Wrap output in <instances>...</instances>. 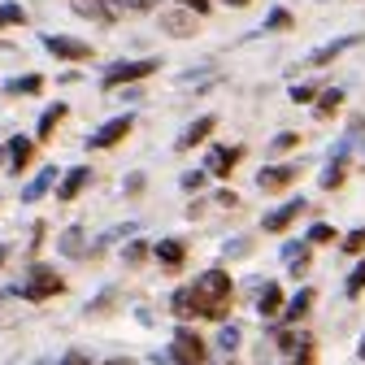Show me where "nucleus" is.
I'll list each match as a JSON object with an SVG mask.
<instances>
[{
	"instance_id": "obj_1",
	"label": "nucleus",
	"mask_w": 365,
	"mask_h": 365,
	"mask_svg": "<svg viewBox=\"0 0 365 365\" xmlns=\"http://www.w3.org/2000/svg\"><path fill=\"white\" fill-rule=\"evenodd\" d=\"M231 274H226V269H205L200 274V279L192 283V300H196V313L200 317H213V322H217V317L226 313V304H231Z\"/></svg>"
},
{
	"instance_id": "obj_2",
	"label": "nucleus",
	"mask_w": 365,
	"mask_h": 365,
	"mask_svg": "<svg viewBox=\"0 0 365 365\" xmlns=\"http://www.w3.org/2000/svg\"><path fill=\"white\" fill-rule=\"evenodd\" d=\"M66 283H61V274L53 269V265H31V274H26V283H22V296L26 300H48V296H57Z\"/></svg>"
},
{
	"instance_id": "obj_3",
	"label": "nucleus",
	"mask_w": 365,
	"mask_h": 365,
	"mask_svg": "<svg viewBox=\"0 0 365 365\" xmlns=\"http://www.w3.org/2000/svg\"><path fill=\"white\" fill-rule=\"evenodd\" d=\"M157 66H161V61H153V57H144V61H118V66L105 70V91H113V87H122V83H140V78L157 74Z\"/></svg>"
},
{
	"instance_id": "obj_4",
	"label": "nucleus",
	"mask_w": 365,
	"mask_h": 365,
	"mask_svg": "<svg viewBox=\"0 0 365 365\" xmlns=\"http://www.w3.org/2000/svg\"><path fill=\"white\" fill-rule=\"evenodd\" d=\"M170 361H174V365H205V344H200V335L187 331V327H178V331H174V344H170Z\"/></svg>"
},
{
	"instance_id": "obj_5",
	"label": "nucleus",
	"mask_w": 365,
	"mask_h": 365,
	"mask_svg": "<svg viewBox=\"0 0 365 365\" xmlns=\"http://www.w3.org/2000/svg\"><path fill=\"white\" fill-rule=\"evenodd\" d=\"M43 48L61 61H91V43L83 39H70V35H43Z\"/></svg>"
},
{
	"instance_id": "obj_6",
	"label": "nucleus",
	"mask_w": 365,
	"mask_h": 365,
	"mask_svg": "<svg viewBox=\"0 0 365 365\" xmlns=\"http://www.w3.org/2000/svg\"><path fill=\"white\" fill-rule=\"evenodd\" d=\"M130 126H135V118L130 113H122V118H109L96 135H87V148H113L122 135H130Z\"/></svg>"
},
{
	"instance_id": "obj_7",
	"label": "nucleus",
	"mask_w": 365,
	"mask_h": 365,
	"mask_svg": "<svg viewBox=\"0 0 365 365\" xmlns=\"http://www.w3.org/2000/svg\"><path fill=\"white\" fill-rule=\"evenodd\" d=\"M296 174H300L296 161H287V165H261V170H257V187H261V192H283Z\"/></svg>"
},
{
	"instance_id": "obj_8",
	"label": "nucleus",
	"mask_w": 365,
	"mask_h": 365,
	"mask_svg": "<svg viewBox=\"0 0 365 365\" xmlns=\"http://www.w3.org/2000/svg\"><path fill=\"white\" fill-rule=\"evenodd\" d=\"M304 213V196H292L287 205H279V209H269L265 217H261V231H287V226L296 222Z\"/></svg>"
},
{
	"instance_id": "obj_9",
	"label": "nucleus",
	"mask_w": 365,
	"mask_h": 365,
	"mask_svg": "<svg viewBox=\"0 0 365 365\" xmlns=\"http://www.w3.org/2000/svg\"><path fill=\"white\" fill-rule=\"evenodd\" d=\"M240 157H244V148H240V144H235V148L213 144V148H209V157H205V174H231V170L240 165Z\"/></svg>"
},
{
	"instance_id": "obj_10",
	"label": "nucleus",
	"mask_w": 365,
	"mask_h": 365,
	"mask_svg": "<svg viewBox=\"0 0 365 365\" xmlns=\"http://www.w3.org/2000/svg\"><path fill=\"white\" fill-rule=\"evenodd\" d=\"M196 14L192 9H174V14H161V31L165 35H174V39H187V35H196Z\"/></svg>"
},
{
	"instance_id": "obj_11",
	"label": "nucleus",
	"mask_w": 365,
	"mask_h": 365,
	"mask_svg": "<svg viewBox=\"0 0 365 365\" xmlns=\"http://www.w3.org/2000/svg\"><path fill=\"white\" fill-rule=\"evenodd\" d=\"M356 43H361V35H344V39H335V43H322V48H313L304 61H309V66H327V61H335L339 53L356 48Z\"/></svg>"
},
{
	"instance_id": "obj_12",
	"label": "nucleus",
	"mask_w": 365,
	"mask_h": 365,
	"mask_svg": "<svg viewBox=\"0 0 365 365\" xmlns=\"http://www.w3.org/2000/svg\"><path fill=\"white\" fill-rule=\"evenodd\" d=\"M91 182V165H74L66 178H61V187H57V200H74L83 187Z\"/></svg>"
},
{
	"instance_id": "obj_13",
	"label": "nucleus",
	"mask_w": 365,
	"mask_h": 365,
	"mask_svg": "<svg viewBox=\"0 0 365 365\" xmlns=\"http://www.w3.org/2000/svg\"><path fill=\"white\" fill-rule=\"evenodd\" d=\"M213 126H217V118H209V113H205V118H196L187 130L178 135V148H196V144H205L209 135H213Z\"/></svg>"
},
{
	"instance_id": "obj_14",
	"label": "nucleus",
	"mask_w": 365,
	"mask_h": 365,
	"mask_svg": "<svg viewBox=\"0 0 365 365\" xmlns=\"http://www.w3.org/2000/svg\"><path fill=\"white\" fill-rule=\"evenodd\" d=\"M74 14H78V18H96V22H105V26L118 22V9L105 5V0H74Z\"/></svg>"
},
{
	"instance_id": "obj_15",
	"label": "nucleus",
	"mask_w": 365,
	"mask_h": 365,
	"mask_svg": "<svg viewBox=\"0 0 365 365\" xmlns=\"http://www.w3.org/2000/svg\"><path fill=\"white\" fill-rule=\"evenodd\" d=\"M31 153H35V144L26 140V135H18V140H9V174H22L26 165H31Z\"/></svg>"
},
{
	"instance_id": "obj_16",
	"label": "nucleus",
	"mask_w": 365,
	"mask_h": 365,
	"mask_svg": "<svg viewBox=\"0 0 365 365\" xmlns=\"http://www.w3.org/2000/svg\"><path fill=\"white\" fill-rule=\"evenodd\" d=\"M153 252H157V261H161L165 269H178V265H182V257H187V248H182V240H161V244H157Z\"/></svg>"
},
{
	"instance_id": "obj_17",
	"label": "nucleus",
	"mask_w": 365,
	"mask_h": 365,
	"mask_svg": "<svg viewBox=\"0 0 365 365\" xmlns=\"http://www.w3.org/2000/svg\"><path fill=\"white\" fill-rule=\"evenodd\" d=\"M66 113H70V109H66V101H57V105H48V109H43V113H39V126H35V135H39V140H48V135L57 130V122H61Z\"/></svg>"
},
{
	"instance_id": "obj_18",
	"label": "nucleus",
	"mask_w": 365,
	"mask_h": 365,
	"mask_svg": "<svg viewBox=\"0 0 365 365\" xmlns=\"http://www.w3.org/2000/svg\"><path fill=\"white\" fill-rule=\"evenodd\" d=\"M39 87H43V74H18L5 83V96H35Z\"/></svg>"
},
{
	"instance_id": "obj_19",
	"label": "nucleus",
	"mask_w": 365,
	"mask_h": 365,
	"mask_svg": "<svg viewBox=\"0 0 365 365\" xmlns=\"http://www.w3.org/2000/svg\"><path fill=\"white\" fill-rule=\"evenodd\" d=\"M53 182H57V170L48 165V170H43V174H35V178H31V187L22 192V200H26V205H35V200H39L43 192H48V187H53Z\"/></svg>"
},
{
	"instance_id": "obj_20",
	"label": "nucleus",
	"mask_w": 365,
	"mask_h": 365,
	"mask_svg": "<svg viewBox=\"0 0 365 365\" xmlns=\"http://www.w3.org/2000/svg\"><path fill=\"white\" fill-rule=\"evenodd\" d=\"M339 105H344V91H339V87H322V96L313 101V113H317V118H331Z\"/></svg>"
},
{
	"instance_id": "obj_21",
	"label": "nucleus",
	"mask_w": 365,
	"mask_h": 365,
	"mask_svg": "<svg viewBox=\"0 0 365 365\" xmlns=\"http://www.w3.org/2000/svg\"><path fill=\"white\" fill-rule=\"evenodd\" d=\"M257 309H261V317H274V313L283 309V292H279V283H265V292H261Z\"/></svg>"
},
{
	"instance_id": "obj_22",
	"label": "nucleus",
	"mask_w": 365,
	"mask_h": 365,
	"mask_svg": "<svg viewBox=\"0 0 365 365\" xmlns=\"http://www.w3.org/2000/svg\"><path fill=\"white\" fill-rule=\"evenodd\" d=\"M309 304H313V292L304 287V292H300V296H296V300H292V304L283 309V317H287V322H300V317L309 313Z\"/></svg>"
},
{
	"instance_id": "obj_23",
	"label": "nucleus",
	"mask_w": 365,
	"mask_h": 365,
	"mask_svg": "<svg viewBox=\"0 0 365 365\" xmlns=\"http://www.w3.org/2000/svg\"><path fill=\"white\" fill-rule=\"evenodd\" d=\"M18 22H26V9L18 0H5V5H0V26H18Z\"/></svg>"
},
{
	"instance_id": "obj_24",
	"label": "nucleus",
	"mask_w": 365,
	"mask_h": 365,
	"mask_svg": "<svg viewBox=\"0 0 365 365\" xmlns=\"http://www.w3.org/2000/svg\"><path fill=\"white\" fill-rule=\"evenodd\" d=\"M287 96H292L296 105H313V101H317V87H309V83H292V87H287Z\"/></svg>"
},
{
	"instance_id": "obj_25",
	"label": "nucleus",
	"mask_w": 365,
	"mask_h": 365,
	"mask_svg": "<svg viewBox=\"0 0 365 365\" xmlns=\"http://www.w3.org/2000/svg\"><path fill=\"white\" fill-rule=\"evenodd\" d=\"M174 313H178V317H192V313H196V300H192V287H182V292L174 296Z\"/></svg>"
},
{
	"instance_id": "obj_26",
	"label": "nucleus",
	"mask_w": 365,
	"mask_h": 365,
	"mask_svg": "<svg viewBox=\"0 0 365 365\" xmlns=\"http://www.w3.org/2000/svg\"><path fill=\"white\" fill-rule=\"evenodd\" d=\"M292 26V14L287 9H269L265 14V31H287Z\"/></svg>"
},
{
	"instance_id": "obj_27",
	"label": "nucleus",
	"mask_w": 365,
	"mask_h": 365,
	"mask_svg": "<svg viewBox=\"0 0 365 365\" xmlns=\"http://www.w3.org/2000/svg\"><path fill=\"white\" fill-rule=\"evenodd\" d=\"M339 182H344V161L331 157V165L322 170V187H339Z\"/></svg>"
},
{
	"instance_id": "obj_28",
	"label": "nucleus",
	"mask_w": 365,
	"mask_h": 365,
	"mask_svg": "<svg viewBox=\"0 0 365 365\" xmlns=\"http://www.w3.org/2000/svg\"><path fill=\"white\" fill-rule=\"evenodd\" d=\"M348 296H361L365 292V261H356V269L348 274V287H344Z\"/></svg>"
},
{
	"instance_id": "obj_29",
	"label": "nucleus",
	"mask_w": 365,
	"mask_h": 365,
	"mask_svg": "<svg viewBox=\"0 0 365 365\" xmlns=\"http://www.w3.org/2000/svg\"><path fill=\"white\" fill-rule=\"evenodd\" d=\"M331 240H335V226H327V222H317L309 231V244H331Z\"/></svg>"
},
{
	"instance_id": "obj_30",
	"label": "nucleus",
	"mask_w": 365,
	"mask_h": 365,
	"mask_svg": "<svg viewBox=\"0 0 365 365\" xmlns=\"http://www.w3.org/2000/svg\"><path fill=\"white\" fill-rule=\"evenodd\" d=\"M178 182H182V192H196L200 182H205V170H187V174L178 178Z\"/></svg>"
},
{
	"instance_id": "obj_31",
	"label": "nucleus",
	"mask_w": 365,
	"mask_h": 365,
	"mask_svg": "<svg viewBox=\"0 0 365 365\" xmlns=\"http://www.w3.org/2000/svg\"><path fill=\"white\" fill-rule=\"evenodd\" d=\"M361 248H365V226H356V231L344 240V252H361Z\"/></svg>"
},
{
	"instance_id": "obj_32",
	"label": "nucleus",
	"mask_w": 365,
	"mask_h": 365,
	"mask_svg": "<svg viewBox=\"0 0 365 365\" xmlns=\"http://www.w3.org/2000/svg\"><path fill=\"white\" fill-rule=\"evenodd\" d=\"M113 9H157V0H113Z\"/></svg>"
},
{
	"instance_id": "obj_33",
	"label": "nucleus",
	"mask_w": 365,
	"mask_h": 365,
	"mask_svg": "<svg viewBox=\"0 0 365 365\" xmlns=\"http://www.w3.org/2000/svg\"><path fill=\"white\" fill-rule=\"evenodd\" d=\"M61 248H66V252H78V248H83V235H78V226H74V231L61 240Z\"/></svg>"
},
{
	"instance_id": "obj_34",
	"label": "nucleus",
	"mask_w": 365,
	"mask_h": 365,
	"mask_svg": "<svg viewBox=\"0 0 365 365\" xmlns=\"http://www.w3.org/2000/svg\"><path fill=\"white\" fill-rule=\"evenodd\" d=\"M144 257H148V248H144V244H130V248H126V261H130V265H140Z\"/></svg>"
},
{
	"instance_id": "obj_35",
	"label": "nucleus",
	"mask_w": 365,
	"mask_h": 365,
	"mask_svg": "<svg viewBox=\"0 0 365 365\" xmlns=\"http://www.w3.org/2000/svg\"><path fill=\"white\" fill-rule=\"evenodd\" d=\"M57 365H91V356H83V352H66Z\"/></svg>"
},
{
	"instance_id": "obj_36",
	"label": "nucleus",
	"mask_w": 365,
	"mask_h": 365,
	"mask_svg": "<svg viewBox=\"0 0 365 365\" xmlns=\"http://www.w3.org/2000/svg\"><path fill=\"white\" fill-rule=\"evenodd\" d=\"M235 344H240V331H235V327L222 331V348H235Z\"/></svg>"
},
{
	"instance_id": "obj_37",
	"label": "nucleus",
	"mask_w": 365,
	"mask_h": 365,
	"mask_svg": "<svg viewBox=\"0 0 365 365\" xmlns=\"http://www.w3.org/2000/svg\"><path fill=\"white\" fill-rule=\"evenodd\" d=\"M217 205H231V209H235V205H240V196H235V192H217Z\"/></svg>"
},
{
	"instance_id": "obj_38",
	"label": "nucleus",
	"mask_w": 365,
	"mask_h": 365,
	"mask_svg": "<svg viewBox=\"0 0 365 365\" xmlns=\"http://www.w3.org/2000/svg\"><path fill=\"white\" fill-rule=\"evenodd\" d=\"M182 5H187L192 14H205V9H209V0H182Z\"/></svg>"
},
{
	"instance_id": "obj_39",
	"label": "nucleus",
	"mask_w": 365,
	"mask_h": 365,
	"mask_svg": "<svg viewBox=\"0 0 365 365\" xmlns=\"http://www.w3.org/2000/svg\"><path fill=\"white\" fill-rule=\"evenodd\" d=\"M105 365H130V356H113V361H105Z\"/></svg>"
},
{
	"instance_id": "obj_40",
	"label": "nucleus",
	"mask_w": 365,
	"mask_h": 365,
	"mask_svg": "<svg viewBox=\"0 0 365 365\" xmlns=\"http://www.w3.org/2000/svg\"><path fill=\"white\" fill-rule=\"evenodd\" d=\"M226 5H248V0H226Z\"/></svg>"
},
{
	"instance_id": "obj_41",
	"label": "nucleus",
	"mask_w": 365,
	"mask_h": 365,
	"mask_svg": "<svg viewBox=\"0 0 365 365\" xmlns=\"http://www.w3.org/2000/svg\"><path fill=\"white\" fill-rule=\"evenodd\" d=\"M361 361H365V335H361Z\"/></svg>"
},
{
	"instance_id": "obj_42",
	"label": "nucleus",
	"mask_w": 365,
	"mask_h": 365,
	"mask_svg": "<svg viewBox=\"0 0 365 365\" xmlns=\"http://www.w3.org/2000/svg\"><path fill=\"white\" fill-rule=\"evenodd\" d=\"M5 257H9V248H0V261H5Z\"/></svg>"
},
{
	"instance_id": "obj_43",
	"label": "nucleus",
	"mask_w": 365,
	"mask_h": 365,
	"mask_svg": "<svg viewBox=\"0 0 365 365\" xmlns=\"http://www.w3.org/2000/svg\"><path fill=\"white\" fill-rule=\"evenodd\" d=\"M5 153H9V148H0V161H5Z\"/></svg>"
}]
</instances>
